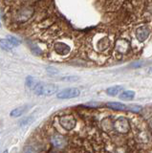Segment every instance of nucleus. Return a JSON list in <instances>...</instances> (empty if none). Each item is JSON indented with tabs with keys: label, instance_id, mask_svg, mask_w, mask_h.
Listing matches in <instances>:
<instances>
[{
	"label": "nucleus",
	"instance_id": "obj_1",
	"mask_svg": "<svg viewBox=\"0 0 152 153\" xmlns=\"http://www.w3.org/2000/svg\"><path fill=\"white\" fill-rule=\"evenodd\" d=\"M59 87L53 83L39 82L34 88V93L39 96H51L58 92Z\"/></svg>",
	"mask_w": 152,
	"mask_h": 153
},
{
	"label": "nucleus",
	"instance_id": "obj_2",
	"mask_svg": "<svg viewBox=\"0 0 152 153\" xmlns=\"http://www.w3.org/2000/svg\"><path fill=\"white\" fill-rule=\"evenodd\" d=\"M34 13V10H33L31 7H22L20 10H18L17 13H16V19L17 22L19 23H23V22H26L27 20H29L31 18V16H33Z\"/></svg>",
	"mask_w": 152,
	"mask_h": 153
},
{
	"label": "nucleus",
	"instance_id": "obj_3",
	"mask_svg": "<svg viewBox=\"0 0 152 153\" xmlns=\"http://www.w3.org/2000/svg\"><path fill=\"white\" fill-rule=\"evenodd\" d=\"M80 95V91L78 88H66L62 91L56 94V98L60 100H67V99H73L77 98Z\"/></svg>",
	"mask_w": 152,
	"mask_h": 153
},
{
	"label": "nucleus",
	"instance_id": "obj_4",
	"mask_svg": "<svg viewBox=\"0 0 152 153\" xmlns=\"http://www.w3.org/2000/svg\"><path fill=\"white\" fill-rule=\"evenodd\" d=\"M59 123L62 126V128L69 131L75 128L77 122H76V119L72 115H63V116H61L59 118Z\"/></svg>",
	"mask_w": 152,
	"mask_h": 153
},
{
	"label": "nucleus",
	"instance_id": "obj_5",
	"mask_svg": "<svg viewBox=\"0 0 152 153\" xmlns=\"http://www.w3.org/2000/svg\"><path fill=\"white\" fill-rule=\"evenodd\" d=\"M115 127L119 132L126 133L129 130V123L125 118H120L115 123Z\"/></svg>",
	"mask_w": 152,
	"mask_h": 153
},
{
	"label": "nucleus",
	"instance_id": "obj_6",
	"mask_svg": "<svg viewBox=\"0 0 152 153\" xmlns=\"http://www.w3.org/2000/svg\"><path fill=\"white\" fill-rule=\"evenodd\" d=\"M150 33V31L148 30V28L145 26H142L139 27L136 31V37L137 39L140 42H144L147 37H148Z\"/></svg>",
	"mask_w": 152,
	"mask_h": 153
},
{
	"label": "nucleus",
	"instance_id": "obj_7",
	"mask_svg": "<svg viewBox=\"0 0 152 153\" xmlns=\"http://www.w3.org/2000/svg\"><path fill=\"white\" fill-rule=\"evenodd\" d=\"M54 49H55V52L56 54L59 55H67L68 53L70 52V47L65 44V43H61V42H59V43H56L55 46H54Z\"/></svg>",
	"mask_w": 152,
	"mask_h": 153
},
{
	"label": "nucleus",
	"instance_id": "obj_8",
	"mask_svg": "<svg viewBox=\"0 0 152 153\" xmlns=\"http://www.w3.org/2000/svg\"><path fill=\"white\" fill-rule=\"evenodd\" d=\"M52 143H53V146L55 147L61 148L66 145V140L63 136L56 134V135H54L52 137Z\"/></svg>",
	"mask_w": 152,
	"mask_h": 153
},
{
	"label": "nucleus",
	"instance_id": "obj_9",
	"mask_svg": "<svg viewBox=\"0 0 152 153\" xmlns=\"http://www.w3.org/2000/svg\"><path fill=\"white\" fill-rule=\"evenodd\" d=\"M29 109V106L28 105H23V106H19L16 109H13L11 111L10 113V116L12 118H17V117H20L22 116L23 114L25 112H27V110Z\"/></svg>",
	"mask_w": 152,
	"mask_h": 153
},
{
	"label": "nucleus",
	"instance_id": "obj_10",
	"mask_svg": "<svg viewBox=\"0 0 152 153\" xmlns=\"http://www.w3.org/2000/svg\"><path fill=\"white\" fill-rule=\"evenodd\" d=\"M123 89L122 86L121 85H116V86H112V87H109L107 90H106V93L109 95V96H112V97H115V96L120 94L121 91Z\"/></svg>",
	"mask_w": 152,
	"mask_h": 153
},
{
	"label": "nucleus",
	"instance_id": "obj_11",
	"mask_svg": "<svg viewBox=\"0 0 152 153\" xmlns=\"http://www.w3.org/2000/svg\"><path fill=\"white\" fill-rule=\"evenodd\" d=\"M135 97V92L132 90H125V91H122V93L120 95V99L122 100H129L134 99Z\"/></svg>",
	"mask_w": 152,
	"mask_h": 153
},
{
	"label": "nucleus",
	"instance_id": "obj_12",
	"mask_svg": "<svg viewBox=\"0 0 152 153\" xmlns=\"http://www.w3.org/2000/svg\"><path fill=\"white\" fill-rule=\"evenodd\" d=\"M39 81H37L34 76H27L26 78V81H25V83H26V86L28 88H30V89H32V90H34V88L36 86V84L39 83Z\"/></svg>",
	"mask_w": 152,
	"mask_h": 153
},
{
	"label": "nucleus",
	"instance_id": "obj_13",
	"mask_svg": "<svg viewBox=\"0 0 152 153\" xmlns=\"http://www.w3.org/2000/svg\"><path fill=\"white\" fill-rule=\"evenodd\" d=\"M107 106L115 110H126L127 109V105L122 104L121 102H108Z\"/></svg>",
	"mask_w": 152,
	"mask_h": 153
},
{
	"label": "nucleus",
	"instance_id": "obj_14",
	"mask_svg": "<svg viewBox=\"0 0 152 153\" xmlns=\"http://www.w3.org/2000/svg\"><path fill=\"white\" fill-rule=\"evenodd\" d=\"M0 48L3 50H5V51H10L13 49V46L12 45V43L6 38V39H0Z\"/></svg>",
	"mask_w": 152,
	"mask_h": 153
},
{
	"label": "nucleus",
	"instance_id": "obj_15",
	"mask_svg": "<svg viewBox=\"0 0 152 153\" xmlns=\"http://www.w3.org/2000/svg\"><path fill=\"white\" fill-rule=\"evenodd\" d=\"M34 121H35V118L33 117V116L23 118V119L21 120V121L19 122V126H29V124H31Z\"/></svg>",
	"mask_w": 152,
	"mask_h": 153
},
{
	"label": "nucleus",
	"instance_id": "obj_16",
	"mask_svg": "<svg viewBox=\"0 0 152 153\" xmlns=\"http://www.w3.org/2000/svg\"><path fill=\"white\" fill-rule=\"evenodd\" d=\"M7 39L12 43V45H13V47H16V46H18V45L20 44V40H19V39H17V38L15 37V36H9L7 37Z\"/></svg>",
	"mask_w": 152,
	"mask_h": 153
},
{
	"label": "nucleus",
	"instance_id": "obj_17",
	"mask_svg": "<svg viewBox=\"0 0 152 153\" xmlns=\"http://www.w3.org/2000/svg\"><path fill=\"white\" fill-rule=\"evenodd\" d=\"M23 153H36V151L33 146H27L24 147V149H23Z\"/></svg>",
	"mask_w": 152,
	"mask_h": 153
},
{
	"label": "nucleus",
	"instance_id": "obj_18",
	"mask_svg": "<svg viewBox=\"0 0 152 153\" xmlns=\"http://www.w3.org/2000/svg\"><path fill=\"white\" fill-rule=\"evenodd\" d=\"M127 109L131 110V111H134V112H138L142 109V107L140 105H129V106H127Z\"/></svg>",
	"mask_w": 152,
	"mask_h": 153
},
{
	"label": "nucleus",
	"instance_id": "obj_19",
	"mask_svg": "<svg viewBox=\"0 0 152 153\" xmlns=\"http://www.w3.org/2000/svg\"><path fill=\"white\" fill-rule=\"evenodd\" d=\"M31 50H32V52L34 53L35 55H40V54H41V50H40L37 46L32 45V46H31Z\"/></svg>",
	"mask_w": 152,
	"mask_h": 153
},
{
	"label": "nucleus",
	"instance_id": "obj_20",
	"mask_svg": "<svg viewBox=\"0 0 152 153\" xmlns=\"http://www.w3.org/2000/svg\"><path fill=\"white\" fill-rule=\"evenodd\" d=\"M46 70H47V72H48V73L53 74V75L59 73V71L56 70V69H55V68H53V67H48V68H46Z\"/></svg>",
	"mask_w": 152,
	"mask_h": 153
},
{
	"label": "nucleus",
	"instance_id": "obj_21",
	"mask_svg": "<svg viewBox=\"0 0 152 153\" xmlns=\"http://www.w3.org/2000/svg\"><path fill=\"white\" fill-rule=\"evenodd\" d=\"M3 153H9V151H8V150H5V151H4Z\"/></svg>",
	"mask_w": 152,
	"mask_h": 153
},
{
	"label": "nucleus",
	"instance_id": "obj_22",
	"mask_svg": "<svg viewBox=\"0 0 152 153\" xmlns=\"http://www.w3.org/2000/svg\"><path fill=\"white\" fill-rule=\"evenodd\" d=\"M1 26H2V25H1V22H0V28H1Z\"/></svg>",
	"mask_w": 152,
	"mask_h": 153
},
{
	"label": "nucleus",
	"instance_id": "obj_23",
	"mask_svg": "<svg viewBox=\"0 0 152 153\" xmlns=\"http://www.w3.org/2000/svg\"><path fill=\"white\" fill-rule=\"evenodd\" d=\"M151 126H152V121H151Z\"/></svg>",
	"mask_w": 152,
	"mask_h": 153
},
{
	"label": "nucleus",
	"instance_id": "obj_24",
	"mask_svg": "<svg viewBox=\"0 0 152 153\" xmlns=\"http://www.w3.org/2000/svg\"><path fill=\"white\" fill-rule=\"evenodd\" d=\"M0 17H1V13H0Z\"/></svg>",
	"mask_w": 152,
	"mask_h": 153
},
{
	"label": "nucleus",
	"instance_id": "obj_25",
	"mask_svg": "<svg viewBox=\"0 0 152 153\" xmlns=\"http://www.w3.org/2000/svg\"><path fill=\"white\" fill-rule=\"evenodd\" d=\"M151 71H152V69H151Z\"/></svg>",
	"mask_w": 152,
	"mask_h": 153
}]
</instances>
